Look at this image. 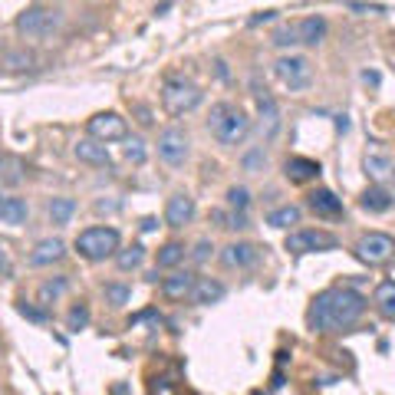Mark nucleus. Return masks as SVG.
Returning <instances> with one entry per match:
<instances>
[{
  "mask_svg": "<svg viewBox=\"0 0 395 395\" xmlns=\"http://www.w3.org/2000/svg\"><path fill=\"white\" fill-rule=\"evenodd\" d=\"M369 300L353 287H329L313 297L307 309V323L313 333H343L353 329L366 313Z\"/></svg>",
  "mask_w": 395,
  "mask_h": 395,
  "instance_id": "obj_1",
  "label": "nucleus"
},
{
  "mask_svg": "<svg viewBox=\"0 0 395 395\" xmlns=\"http://www.w3.org/2000/svg\"><path fill=\"white\" fill-rule=\"evenodd\" d=\"M208 132L224 148H237L247 138V132H251V119H247L244 109L234 106V102H214L211 116H208Z\"/></svg>",
  "mask_w": 395,
  "mask_h": 395,
  "instance_id": "obj_2",
  "label": "nucleus"
},
{
  "mask_svg": "<svg viewBox=\"0 0 395 395\" xmlns=\"http://www.w3.org/2000/svg\"><path fill=\"white\" fill-rule=\"evenodd\" d=\"M201 99H204V93H201V86L194 83V79H188V76H165V83H162V106H165V112L168 116H184V112H194V109L201 106Z\"/></svg>",
  "mask_w": 395,
  "mask_h": 395,
  "instance_id": "obj_3",
  "label": "nucleus"
},
{
  "mask_svg": "<svg viewBox=\"0 0 395 395\" xmlns=\"http://www.w3.org/2000/svg\"><path fill=\"white\" fill-rule=\"evenodd\" d=\"M119 247H122V237H119L116 228H106V224L86 228V231H79V237H76L79 257H86V261H93V264L106 261V257H116Z\"/></svg>",
  "mask_w": 395,
  "mask_h": 395,
  "instance_id": "obj_4",
  "label": "nucleus"
},
{
  "mask_svg": "<svg viewBox=\"0 0 395 395\" xmlns=\"http://www.w3.org/2000/svg\"><path fill=\"white\" fill-rule=\"evenodd\" d=\"M59 27H63V13H59L57 7H43V4L27 7L17 17V33L27 40H47V37H53Z\"/></svg>",
  "mask_w": 395,
  "mask_h": 395,
  "instance_id": "obj_5",
  "label": "nucleus"
},
{
  "mask_svg": "<svg viewBox=\"0 0 395 395\" xmlns=\"http://www.w3.org/2000/svg\"><path fill=\"white\" fill-rule=\"evenodd\" d=\"M273 76L283 83V86L290 89V93H300V89H307L309 83H313V66H309L307 57H280L277 63H273Z\"/></svg>",
  "mask_w": 395,
  "mask_h": 395,
  "instance_id": "obj_6",
  "label": "nucleus"
},
{
  "mask_svg": "<svg viewBox=\"0 0 395 395\" xmlns=\"http://www.w3.org/2000/svg\"><path fill=\"white\" fill-rule=\"evenodd\" d=\"M188 155H191V138L188 132L178 126H168L158 132V158L165 165H172V168H182L188 162Z\"/></svg>",
  "mask_w": 395,
  "mask_h": 395,
  "instance_id": "obj_7",
  "label": "nucleus"
},
{
  "mask_svg": "<svg viewBox=\"0 0 395 395\" xmlns=\"http://www.w3.org/2000/svg\"><path fill=\"white\" fill-rule=\"evenodd\" d=\"M356 257L362 264H369V267H382V264H389L395 257V241L382 231H369L356 241Z\"/></svg>",
  "mask_w": 395,
  "mask_h": 395,
  "instance_id": "obj_8",
  "label": "nucleus"
},
{
  "mask_svg": "<svg viewBox=\"0 0 395 395\" xmlns=\"http://www.w3.org/2000/svg\"><path fill=\"white\" fill-rule=\"evenodd\" d=\"M339 237L329 231H293L287 234L290 254H313V251H336Z\"/></svg>",
  "mask_w": 395,
  "mask_h": 395,
  "instance_id": "obj_9",
  "label": "nucleus"
},
{
  "mask_svg": "<svg viewBox=\"0 0 395 395\" xmlns=\"http://www.w3.org/2000/svg\"><path fill=\"white\" fill-rule=\"evenodd\" d=\"M89 138H99V142H119L129 135V122L119 112H96V116L86 122Z\"/></svg>",
  "mask_w": 395,
  "mask_h": 395,
  "instance_id": "obj_10",
  "label": "nucleus"
},
{
  "mask_svg": "<svg viewBox=\"0 0 395 395\" xmlns=\"http://www.w3.org/2000/svg\"><path fill=\"white\" fill-rule=\"evenodd\" d=\"M261 257H264V251L251 241H234L221 251V264L228 270H251L261 264Z\"/></svg>",
  "mask_w": 395,
  "mask_h": 395,
  "instance_id": "obj_11",
  "label": "nucleus"
},
{
  "mask_svg": "<svg viewBox=\"0 0 395 395\" xmlns=\"http://www.w3.org/2000/svg\"><path fill=\"white\" fill-rule=\"evenodd\" d=\"M194 214H198V204H194V198L188 191H175L168 198V204H165V224L175 228V231L184 228V224H191Z\"/></svg>",
  "mask_w": 395,
  "mask_h": 395,
  "instance_id": "obj_12",
  "label": "nucleus"
},
{
  "mask_svg": "<svg viewBox=\"0 0 395 395\" xmlns=\"http://www.w3.org/2000/svg\"><path fill=\"white\" fill-rule=\"evenodd\" d=\"M66 257V244L59 241V237H43V241H37V247L30 251V267H53V264H59Z\"/></svg>",
  "mask_w": 395,
  "mask_h": 395,
  "instance_id": "obj_13",
  "label": "nucleus"
},
{
  "mask_svg": "<svg viewBox=\"0 0 395 395\" xmlns=\"http://www.w3.org/2000/svg\"><path fill=\"white\" fill-rule=\"evenodd\" d=\"M194 283H198V277H194L191 270H175L172 277H165L162 280V297L165 300H191V290Z\"/></svg>",
  "mask_w": 395,
  "mask_h": 395,
  "instance_id": "obj_14",
  "label": "nucleus"
},
{
  "mask_svg": "<svg viewBox=\"0 0 395 395\" xmlns=\"http://www.w3.org/2000/svg\"><path fill=\"white\" fill-rule=\"evenodd\" d=\"M73 155H76L83 165H96V168L112 165V155H109L106 142H99V138H79V142L73 145Z\"/></svg>",
  "mask_w": 395,
  "mask_h": 395,
  "instance_id": "obj_15",
  "label": "nucleus"
},
{
  "mask_svg": "<svg viewBox=\"0 0 395 395\" xmlns=\"http://www.w3.org/2000/svg\"><path fill=\"white\" fill-rule=\"evenodd\" d=\"M319 162H313V158H303V155H290L287 165H283V175H287L293 184H307L313 182V178H319Z\"/></svg>",
  "mask_w": 395,
  "mask_h": 395,
  "instance_id": "obj_16",
  "label": "nucleus"
},
{
  "mask_svg": "<svg viewBox=\"0 0 395 395\" xmlns=\"http://www.w3.org/2000/svg\"><path fill=\"white\" fill-rule=\"evenodd\" d=\"M307 204L319 214V218H343V198H336L329 188H317V191H309Z\"/></svg>",
  "mask_w": 395,
  "mask_h": 395,
  "instance_id": "obj_17",
  "label": "nucleus"
},
{
  "mask_svg": "<svg viewBox=\"0 0 395 395\" xmlns=\"http://www.w3.org/2000/svg\"><path fill=\"white\" fill-rule=\"evenodd\" d=\"M224 293H228V287H224L221 280L198 277V283H194V290H191V303L194 307H211V303L224 300Z\"/></svg>",
  "mask_w": 395,
  "mask_h": 395,
  "instance_id": "obj_18",
  "label": "nucleus"
},
{
  "mask_svg": "<svg viewBox=\"0 0 395 395\" xmlns=\"http://www.w3.org/2000/svg\"><path fill=\"white\" fill-rule=\"evenodd\" d=\"M359 204H362L369 214H386L395 204V198H392V191H389L386 184H372V188H366V194H362V201Z\"/></svg>",
  "mask_w": 395,
  "mask_h": 395,
  "instance_id": "obj_19",
  "label": "nucleus"
},
{
  "mask_svg": "<svg viewBox=\"0 0 395 395\" xmlns=\"http://www.w3.org/2000/svg\"><path fill=\"white\" fill-rule=\"evenodd\" d=\"M184 254H188V247H184L182 241H168L158 247V254H155V270H175L178 264L184 261Z\"/></svg>",
  "mask_w": 395,
  "mask_h": 395,
  "instance_id": "obj_20",
  "label": "nucleus"
},
{
  "mask_svg": "<svg viewBox=\"0 0 395 395\" xmlns=\"http://www.w3.org/2000/svg\"><path fill=\"white\" fill-rule=\"evenodd\" d=\"M297 33H300V43L317 47V43H323V37H326V20H323V17L300 20V23H297Z\"/></svg>",
  "mask_w": 395,
  "mask_h": 395,
  "instance_id": "obj_21",
  "label": "nucleus"
},
{
  "mask_svg": "<svg viewBox=\"0 0 395 395\" xmlns=\"http://www.w3.org/2000/svg\"><path fill=\"white\" fill-rule=\"evenodd\" d=\"M30 218V204L23 198H4L0 201V221L4 224H27Z\"/></svg>",
  "mask_w": 395,
  "mask_h": 395,
  "instance_id": "obj_22",
  "label": "nucleus"
},
{
  "mask_svg": "<svg viewBox=\"0 0 395 395\" xmlns=\"http://www.w3.org/2000/svg\"><path fill=\"white\" fill-rule=\"evenodd\" d=\"M366 175L372 178L376 184H386L389 178H395V165L389 162L386 155H366Z\"/></svg>",
  "mask_w": 395,
  "mask_h": 395,
  "instance_id": "obj_23",
  "label": "nucleus"
},
{
  "mask_svg": "<svg viewBox=\"0 0 395 395\" xmlns=\"http://www.w3.org/2000/svg\"><path fill=\"white\" fill-rule=\"evenodd\" d=\"M372 303H376V309L382 313V317L395 323V280H382V283H379Z\"/></svg>",
  "mask_w": 395,
  "mask_h": 395,
  "instance_id": "obj_24",
  "label": "nucleus"
},
{
  "mask_svg": "<svg viewBox=\"0 0 395 395\" xmlns=\"http://www.w3.org/2000/svg\"><path fill=\"white\" fill-rule=\"evenodd\" d=\"M66 290H69V277H63V273H59V277H49L47 283H40L37 297H40V303H43V307H49V303H57Z\"/></svg>",
  "mask_w": 395,
  "mask_h": 395,
  "instance_id": "obj_25",
  "label": "nucleus"
},
{
  "mask_svg": "<svg viewBox=\"0 0 395 395\" xmlns=\"http://www.w3.org/2000/svg\"><path fill=\"white\" fill-rule=\"evenodd\" d=\"M300 208L297 204H283V208H273V211L267 214V224L270 228H290V224H300Z\"/></svg>",
  "mask_w": 395,
  "mask_h": 395,
  "instance_id": "obj_26",
  "label": "nucleus"
},
{
  "mask_svg": "<svg viewBox=\"0 0 395 395\" xmlns=\"http://www.w3.org/2000/svg\"><path fill=\"white\" fill-rule=\"evenodd\" d=\"M0 66L10 69V73H23V69L37 66V57H33L30 49H13V53H7V57H4V63H0Z\"/></svg>",
  "mask_w": 395,
  "mask_h": 395,
  "instance_id": "obj_27",
  "label": "nucleus"
},
{
  "mask_svg": "<svg viewBox=\"0 0 395 395\" xmlns=\"http://www.w3.org/2000/svg\"><path fill=\"white\" fill-rule=\"evenodd\" d=\"M73 214H76V201L73 198H53L49 201V221L53 224H69Z\"/></svg>",
  "mask_w": 395,
  "mask_h": 395,
  "instance_id": "obj_28",
  "label": "nucleus"
},
{
  "mask_svg": "<svg viewBox=\"0 0 395 395\" xmlns=\"http://www.w3.org/2000/svg\"><path fill=\"white\" fill-rule=\"evenodd\" d=\"M142 261H145V247L142 244H132V247H119V254H116V264H119V270H138L142 267Z\"/></svg>",
  "mask_w": 395,
  "mask_h": 395,
  "instance_id": "obj_29",
  "label": "nucleus"
},
{
  "mask_svg": "<svg viewBox=\"0 0 395 395\" xmlns=\"http://www.w3.org/2000/svg\"><path fill=\"white\" fill-rule=\"evenodd\" d=\"M102 297H106L109 307H126L129 300H132V287L116 280V283H106V287H102Z\"/></svg>",
  "mask_w": 395,
  "mask_h": 395,
  "instance_id": "obj_30",
  "label": "nucleus"
},
{
  "mask_svg": "<svg viewBox=\"0 0 395 395\" xmlns=\"http://www.w3.org/2000/svg\"><path fill=\"white\" fill-rule=\"evenodd\" d=\"M23 165H20V158H10V155L0 152V182L4 184H17L20 178H23Z\"/></svg>",
  "mask_w": 395,
  "mask_h": 395,
  "instance_id": "obj_31",
  "label": "nucleus"
},
{
  "mask_svg": "<svg viewBox=\"0 0 395 395\" xmlns=\"http://www.w3.org/2000/svg\"><path fill=\"white\" fill-rule=\"evenodd\" d=\"M89 326V307L86 303H76V307L66 313V329H73V333H79V329Z\"/></svg>",
  "mask_w": 395,
  "mask_h": 395,
  "instance_id": "obj_32",
  "label": "nucleus"
},
{
  "mask_svg": "<svg viewBox=\"0 0 395 395\" xmlns=\"http://www.w3.org/2000/svg\"><path fill=\"white\" fill-rule=\"evenodd\" d=\"M228 204H231L234 211H247L251 208V191L244 184H231L228 188Z\"/></svg>",
  "mask_w": 395,
  "mask_h": 395,
  "instance_id": "obj_33",
  "label": "nucleus"
},
{
  "mask_svg": "<svg viewBox=\"0 0 395 395\" xmlns=\"http://www.w3.org/2000/svg\"><path fill=\"white\" fill-rule=\"evenodd\" d=\"M145 158H148V152H145V142L135 135V138H129L126 142V162H132V165H142Z\"/></svg>",
  "mask_w": 395,
  "mask_h": 395,
  "instance_id": "obj_34",
  "label": "nucleus"
},
{
  "mask_svg": "<svg viewBox=\"0 0 395 395\" xmlns=\"http://www.w3.org/2000/svg\"><path fill=\"white\" fill-rule=\"evenodd\" d=\"M273 43H277V47H297L300 43V33H297V23H293V27H283V30H277V33H273Z\"/></svg>",
  "mask_w": 395,
  "mask_h": 395,
  "instance_id": "obj_35",
  "label": "nucleus"
},
{
  "mask_svg": "<svg viewBox=\"0 0 395 395\" xmlns=\"http://www.w3.org/2000/svg\"><path fill=\"white\" fill-rule=\"evenodd\" d=\"M17 309H20V317H27V319H33V323H47V309H37V307H30L27 300L23 303H17Z\"/></svg>",
  "mask_w": 395,
  "mask_h": 395,
  "instance_id": "obj_36",
  "label": "nucleus"
},
{
  "mask_svg": "<svg viewBox=\"0 0 395 395\" xmlns=\"http://www.w3.org/2000/svg\"><path fill=\"white\" fill-rule=\"evenodd\" d=\"M211 251H214V244L208 241V237H204V241H198V244H194L191 261H194V264H204V261H208V254H211Z\"/></svg>",
  "mask_w": 395,
  "mask_h": 395,
  "instance_id": "obj_37",
  "label": "nucleus"
},
{
  "mask_svg": "<svg viewBox=\"0 0 395 395\" xmlns=\"http://www.w3.org/2000/svg\"><path fill=\"white\" fill-rule=\"evenodd\" d=\"M152 395H175V382L168 376H162V379H152Z\"/></svg>",
  "mask_w": 395,
  "mask_h": 395,
  "instance_id": "obj_38",
  "label": "nucleus"
},
{
  "mask_svg": "<svg viewBox=\"0 0 395 395\" xmlns=\"http://www.w3.org/2000/svg\"><path fill=\"white\" fill-rule=\"evenodd\" d=\"M132 112L138 116V122H142L145 129H148V126L155 122V119H152V109H148V106H142V102H135V106H132Z\"/></svg>",
  "mask_w": 395,
  "mask_h": 395,
  "instance_id": "obj_39",
  "label": "nucleus"
},
{
  "mask_svg": "<svg viewBox=\"0 0 395 395\" xmlns=\"http://www.w3.org/2000/svg\"><path fill=\"white\" fill-rule=\"evenodd\" d=\"M0 277H13V264H10V254L4 244H0Z\"/></svg>",
  "mask_w": 395,
  "mask_h": 395,
  "instance_id": "obj_40",
  "label": "nucleus"
},
{
  "mask_svg": "<svg viewBox=\"0 0 395 395\" xmlns=\"http://www.w3.org/2000/svg\"><path fill=\"white\" fill-rule=\"evenodd\" d=\"M346 7L349 10H359V13H382V7H376V4H359V0H349Z\"/></svg>",
  "mask_w": 395,
  "mask_h": 395,
  "instance_id": "obj_41",
  "label": "nucleus"
},
{
  "mask_svg": "<svg viewBox=\"0 0 395 395\" xmlns=\"http://www.w3.org/2000/svg\"><path fill=\"white\" fill-rule=\"evenodd\" d=\"M0 201H4V194H0Z\"/></svg>",
  "mask_w": 395,
  "mask_h": 395,
  "instance_id": "obj_42",
  "label": "nucleus"
}]
</instances>
